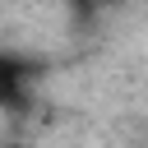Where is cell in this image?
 I'll list each match as a JSON object with an SVG mask.
<instances>
[{"label":"cell","mask_w":148,"mask_h":148,"mask_svg":"<svg viewBox=\"0 0 148 148\" xmlns=\"http://www.w3.org/2000/svg\"><path fill=\"white\" fill-rule=\"evenodd\" d=\"M18 83H23V74H18V65H14L9 56H0V106L18 97Z\"/></svg>","instance_id":"6da1fadb"}]
</instances>
